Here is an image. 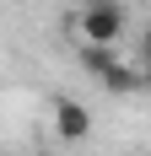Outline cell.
Returning a JSON list of instances; mask_svg holds the SVG:
<instances>
[{
    "mask_svg": "<svg viewBox=\"0 0 151 156\" xmlns=\"http://www.w3.org/2000/svg\"><path fill=\"white\" fill-rule=\"evenodd\" d=\"M54 135H60L65 145H81L92 135V113H87V102H76V97H60L54 102Z\"/></svg>",
    "mask_w": 151,
    "mask_h": 156,
    "instance_id": "cell-2",
    "label": "cell"
},
{
    "mask_svg": "<svg viewBox=\"0 0 151 156\" xmlns=\"http://www.w3.org/2000/svg\"><path fill=\"white\" fill-rule=\"evenodd\" d=\"M97 81H103V86H108V92H113V97H135L140 86H146V76H140L135 65H124L119 54H113V59H108L103 70H97Z\"/></svg>",
    "mask_w": 151,
    "mask_h": 156,
    "instance_id": "cell-3",
    "label": "cell"
},
{
    "mask_svg": "<svg viewBox=\"0 0 151 156\" xmlns=\"http://www.w3.org/2000/svg\"><path fill=\"white\" fill-rule=\"evenodd\" d=\"M124 32H130L124 0H81V11H76V38L81 43H119Z\"/></svg>",
    "mask_w": 151,
    "mask_h": 156,
    "instance_id": "cell-1",
    "label": "cell"
}]
</instances>
